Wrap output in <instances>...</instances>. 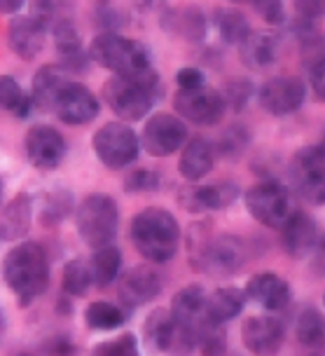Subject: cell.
<instances>
[{
    "label": "cell",
    "mask_w": 325,
    "mask_h": 356,
    "mask_svg": "<svg viewBox=\"0 0 325 356\" xmlns=\"http://www.w3.org/2000/svg\"><path fill=\"white\" fill-rule=\"evenodd\" d=\"M190 265L208 277H232L248 260V246L239 234L208 232L206 227H192L190 232Z\"/></svg>",
    "instance_id": "1"
},
{
    "label": "cell",
    "mask_w": 325,
    "mask_h": 356,
    "mask_svg": "<svg viewBox=\"0 0 325 356\" xmlns=\"http://www.w3.org/2000/svg\"><path fill=\"white\" fill-rule=\"evenodd\" d=\"M3 279L19 307H28L49 286V258L38 241H19L3 260Z\"/></svg>",
    "instance_id": "2"
},
{
    "label": "cell",
    "mask_w": 325,
    "mask_h": 356,
    "mask_svg": "<svg viewBox=\"0 0 325 356\" xmlns=\"http://www.w3.org/2000/svg\"><path fill=\"white\" fill-rule=\"evenodd\" d=\"M89 56L94 63L108 68L115 75L136 80L157 78V68L152 66L150 49L143 42L124 38L119 31H101L89 42Z\"/></svg>",
    "instance_id": "3"
},
{
    "label": "cell",
    "mask_w": 325,
    "mask_h": 356,
    "mask_svg": "<svg viewBox=\"0 0 325 356\" xmlns=\"http://www.w3.org/2000/svg\"><path fill=\"white\" fill-rule=\"evenodd\" d=\"M131 244L145 260L157 265L169 263L181 244V225L176 216L162 207H148L131 218Z\"/></svg>",
    "instance_id": "4"
},
{
    "label": "cell",
    "mask_w": 325,
    "mask_h": 356,
    "mask_svg": "<svg viewBox=\"0 0 325 356\" xmlns=\"http://www.w3.org/2000/svg\"><path fill=\"white\" fill-rule=\"evenodd\" d=\"M162 97V80H136L124 75H112L103 82L101 99L122 122H138L152 111L155 101Z\"/></svg>",
    "instance_id": "5"
},
{
    "label": "cell",
    "mask_w": 325,
    "mask_h": 356,
    "mask_svg": "<svg viewBox=\"0 0 325 356\" xmlns=\"http://www.w3.org/2000/svg\"><path fill=\"white\" fill-rule=\"evenodd\" d=\"M75 227L89 249H101L117 239L119 207L110 195L92 193L75 209Z\"/></svg>",
    "instance_id": "6"
},
{
    "label": "cell",
    "mask_w": 325,
    "mask_h": 356,
    "mask_svg": "<svg viewBox=\"0 0 325 356\" xmlns=\"http://www.w3.org/2000/svg\"><path fill=\"white\" fill-rule=\"evenodd\" d=\"M92 148L97 160L110 171H122L131 167L141 155V138L131 129L129 122H106L94 134Z\"/></svg>",
    "instance_id": "7"
},
{
    "label": "cell",
    "mask_w": 325,
    "mask_h": 356,
    "mask_svg": "<svg viewBox=\"0 0 325 356\" xmlns=\"http://www.w3.org/2000/svg\"><path fill=\"white\" fill-rule=\"evenodd\" d=\"M246 209L260 225L281 230V225L297 211L292 193L276 178L260 181L246 193Z\"/></svg>",
    "instance_id": "8"
},
{
    "label": "cell",
    "mask_w": 325,
    "mask_h": 356,
    "mask_svg": "<svg viewBox=\"0 0 325 356\" xmlns=\"http://www.w3.org/2000/svg\"><path fill=\"white\" fill-rule=\"evenodd\" d=\"M290 186L297 197L307 204H325V148L307 145L299 148L288 167Z\"/></svg>",
    "instance_id": "9"
},
{
    "label": "cell",
    "mask_w": 325,
    "mask_h": 356,
    "mask_svg": "<svg viewBox=\"0 0 325 356\" xmlns=\"http://www.w3.org/2000/svg\"><path fill=\"white\" fill-rule=\"evenodd\" d=\"M174 108H176V115H181L183 120H188V122H194L201 127L218 124L227 111L222 92L206 87V85L194 87V89H178V94L174 99Z\"/></svg>",
    "instance_id": "10"
},
{
    "label": "cell",
    "mask_w": 325,
    "mask_h": 356,
    "mask_svg": "<svg viewBox=\"0 0 325 356\" xmlns=\"http://www.w3.org/2000/svg\"><path fill=\"white\" fill-rule=\"evenodd\" d=\"M188 141V124L181 115L155 113L143 127L141 148L152 157H171Z\"/></svg>",
    "instance_id": "11"
},
{
    "label": "cell",
    "mask_w": 325,
    "mask_h": 356,
    "mask_svg": "<svg viewBox=\"0 0 325 356\" xmlns=\"http://www.w3.org/2000/svg\"><path fill=\"white\" fill-rule=\"evenodd\" d=\"M24 150H26L31 167H35L38 171H54L66 160L68 143L59 129L49 124H35L24 138Z\"/></svg>",
    "instance_id": "12"
},
{
    "label": "cell",
    "mask_w": 325,
    "mask_h": 356,
    "mask_svg": "<svg viewBox=\"0 0 325 356\" xmlns=\"http://www.w3.org/2000/svg\"><path fill=\"white\" fill-rule=\"evenodd\" d=\"M304 99H307V85L295 75H281V78L267 80L258 92V101L262 111L274 118H285L297 113Z\"/></svg>",
    "instance_id": "13"
},
{
    "label": "cell",
    "mask_w": 325,
    "mask_h": 356,
    "mask_svg": "<svg viewBox=\"0 0 325 356\" xmlns=\"http://www.w3.org/2000/svg\"><path fill=\"white\" fill-rule=\"evenodd\" d=\"M241 195L237 181H213L203 186H185L178 193V200L185 211L190 213H211L232 207Z\"/></svg>",
    "instance_id": "14"
},
{
    "label": "cell",
    "mask_w": 325,
    "mask_h": 356,
    "mask_svg": "<svg viewBox=\"0 0 325 356\" xmlns=\"http://www.w3.org/2000/svg\"><path fill=\"white\" fill-rule=\"evenodd\" d=\"M52 113L63 124H73V127L89 124L92 120L99 118L101 101L89 87L68 80L66 85L61 87L59 97L54 101Z\"/></svg>",
    "instance_id": "15"
},
{
    "label": "cell",
    "mask_w": 325,
    "mask_h": 356,
    "mask_svg": "<svg viewBox=\"0 0 325 356\" xmlns=\"http://www.w3.org/2000/svg\"><path fill=\"white\" fill-rule=\"evenodd\" d=\"M49 31L54 35V47L63 71L68 75L87 73L89 66H92V56H89V49H85V44H82V38L73 19L68 15H59L52 22Z\"/></svg>",
    "instance_id": "16"
},
{
    "label": "cell",
    "mask_w": 325,
    "mask_h": 356,
    "mask_svg": "<svg viewBox=\"0 0 325 356\" xmlns=\"http://www.w3.org/2000/svg\"><path fill=\"white\" fill-rule=\"evenodd\" d=\"M162 289H164L162 277H159L152 267L136 265L119 277L117 296H119V302H122L126 309H138V307H143V305L155 300V298L162 293Z\"/></svg>",
    "instance_id": "17"
},
{
    "label": "cell",
    "mask_w": 325,
    "mask_h": 356,
    "mask_svg": "<svg viewBox=\"0 0 325 356\" xmlns=\"http://www.w3.org/2000/svg\"><path fill=\"white\" fill-rule=\"evenodd\" d=\"M283 338V321L274 314H253L241 323V342L253 354H276Z\"/></svg>",
    "instance_id": "18"
},
{
    "label": "cell",
    "mask_w": 325,
    "mask_h": 356,
    "mask_svg": "<svg viewBox=\"0 0 325 356\" xmlns=\"http://www.w3.org/2000/svg\"><path fill=\"white\" fill-rule=\"evenodd\" d=\"M244 293L248 300L265 307L267 312H281L292 300L290 284L276 272H260V275L251 277L244 286Z\"/></svg>",
    "instance_id": "19"
},
{
    "label": "cell",
    "mask_w": 325,
    "mask_h": 356,
    "mask_svg": "<svg viewBox=\"0 0 325 356\" xmlns=\"http://www.w3.org/2000/svg\"><path fill=\"white\" fill-rule=\"evenodd\" d=\"M47 26L35 19L33 15L15 17L8 29V44L19 59L33 61L44 47V38H47Z\"/></svg>",
    "instance_id": "20"
},
{
    "label": "cell",
    "mask_w": 325,
    "mask_h": 356,
    "mask_svg": "<svg viewBox=\"0 0 325 356\" xmlns=\"http://www.w3.org/2000/svg\"><path fill=\"white\" fill-rule=\"evenodd\" d=\"M162 29L188 42H201L208 33V19L197 5H178L162 12Z\"/></svg>",
    "instance_id": "21"
},
{
    "label": "cell",
    "mask_w": 325,
    "mask_h": 356,
    "mask_svg": "<svg viewBox=\"0 0 325 356\" xmlns=\"http://www.w3.org/2000/svg\"><path fill=\"white\" fill-rule=\"evenodd\" d=\"M281 246H283V251L288 253L290 258H297V260H302V258H307L309 256V251H311V246L316 244V239H318V225H316V220L311 218L309 213H304V211H297L290 216L288 220L281 225Z\"/></svg>",
    "instance_id": "22"
},
{
    "label": "cell",
    "mask_w": 325,
    "mask_h": 356,
    "mask_svg": "<svg viewBox=\"0 0 325 356\" xmlns=\"http://www.w3.org/2000/svg\"><path fill=\"white\" fill-rule=\"evenodd\" d=\"M215 157H218V150H215V143H211L203 136H194L190 141H185L181 148V160H178V171L185 181L197 183L201 181L203 176L211 174Z\"/></svg>",
    "instance_id": "23"
},
{
    "label": "cell",
    "mask_w": 325,
    "mask_h": 356,
    "mask_svg": "<svg viewBox=\"0 0 325 356\" xmlns=\"http://www.w3.org/2000/svg\"><path fill=\"white\" fill-rule=\"evenodd\" d=\"M31 218L33 200L26 193H19L8 204H0V241H22L28 234Z\"/></svg>",
    "instance_id": "24"
},
{
    "label": "cell",
    "mask_w": 325,
    "mask_h": 356,
    "mask_svg": "<svg viewBox=\"0 0 325 356\" xmlns=\"http://www.w3.org/2000/svg\"><path fill=\"white\" fill-rule=\"evenodd\" d=\"M278 35L267 31H251L239 44L241 61L251 71H267L278 59Z\"/></svg>",
    "instance_id": "25"
},
{
    "label": "cell",
    "mask_w": 325,
    "mask_h": 356,
    "mask_svg": "<svg viewBox=\"0 0 325 356\" xmlns=\"http://www.w3.org/2000/svg\"><path fill=\"white\" fill-rule=\"evenodd\" d=\"M203 307H206V291H203V286L188 284L174 296L169 309H171V314H174L178 326L199 330L201 323L206 321Z\"/></svg>",
    "instance_id": "26"
},
{
    "label": "cell",
    "mask_w": 325,
    "mask_h": 356,
    "mask_svg": "<svg viewBox=\"0 0 325 356\" xmlns=\"http://www.w3.org/2000/svg\"><path fill=\"white\" fill-rule=\"evenodd\" d=\"M248 302V298L244 293V289L239 286H220L215 289L211 296H206V307H203V314H206V321L211 323H227L244 312Z\"/></svg>",
    "instance_id": "27"
},
{
    "label": "cell",
    "mask_w": 325,
    "mask_h": 356,
    "mask_svg": "<svg viewBox=\"0 0 325 356\" xmlns=\"http://www.w3.org/2000/svg\"><path fill=\"white\" fill-rule=\"evenodd\" d=\"M66 82H68V73L63 71L59 63H47V66H42L40 71L33 75V85H31L33 106L40 108V111L52 113L54 101Z\"/></svg>",
    "instance_id": "28"
},
{
    "label": "cell",
    "mask_w": 325,
    "mask_h": 356,
    "mask_svg": "<svg viewBox=\"0 0 325 356\" xmlns=\"http://www.w3.org/2000/svg\"><path fill=\"white\" fill-rule=\"evenodd\" d=\"M174 335H176V319L171 314V309L159 307L155 312H150L148 319L143 323V338L148 342V347L157 349V352H171Z\"/></svg>",
    "instance_id": "29"
},
{
    "label": "cell",
    "mask_w": 325,
    "mask_h": 356,
    "mask_svg": "<svg viewBox=\"0 0 325 356\" xmlns=\"http://www.w3.org/2000/svg\"><path fill=\"white\" fill-rule=\"evenodd\" d=\"M295 338L304 349H325V319L316 307H304L295 321Z\"/></svg>",
    "instance_id": "30"
},
{
    "label": "cell",
    "mask_w": 325,
    "mask_h": 356,
    "mask_svg": "<svg viewBox=\"0 0 325 356\" xmlns=\"http://www.w3.org/2000/svg\"><path fill=\"white\" fill-rule=\"evenodd\" d=\"M75 209V197L71 190L66 188H54L49 193L42 195V202H40V211H38V218H40L42 225H59L73 213Z\"/></svg>",
    "instance_id": "31"
},
{
    "label": "cell",
    "mask_w": 325,
    "mask_h": 356,
    "mask_svg": "<svg viewBox=\"0 0 325 356\" xmlns=\"http://www.w3.org/2000/svg\"><path fill=\"white\" fill-rule=\"evenodd\" d=\"M89 263H92L94 284L99 289H108L122 270V251L112 244L101 246V249H94V256L89 258Z\"/></svg>",
    "instance_id": "32"
},
{
    "label": "cell",
    "mask_w": 325,
    "mask_h": 356,
    "mask_svg": "<svg viewBox=\"0 0 325 356\" xmlns=\"http://www.w3.org/2000/svg\"><path fill=\"white\" fill-rule=\"evenodd\" d=\"M33 108L31 92H24L22 85L12 75H0V111H8L10 115L26 120Z\"/></svg>",
    "instance_id": "33"
},
{
    "label": "cell",
    "mask_w": 325,
    "mask_h": 356,
    "mask_svg": "<svg viewBox=\"0 0 325 356\" xmlns=\"http://www.w3.org/2000/svg\"><path fill=\"white\" fill-rule=\"evenodd\" d=\"M85 321L92 330H117L126 323V309L106 300H94L87 305Z\"/></svg>",
    "instance_id": "34"
},
{
    "label": "cell",
    "mask_w": 325,
    "mask_h": 356,
    "mask_svg": "<svg viewBox=\"0 0 325 356\" xmlns=\"http://www.w3.org/2000/svg\"><path fill=\"white\" fill-rule=\"evenodd\" d=\"M213 24L218 35L222 38V42L227 44H241L244 38L251 33V22L246 19L244 12L239 10H215Z\"/></svg>",
    "instance_id": "35"
},
{
    "label": "cell",
    "mask_w": 325,
    "mask_h": 356,
    "mask_svg": "<svg viewBox=\"0 0 325 356\" xmlns=\"http://www.w3.org/2000/svg\"><path fill=\"white\" fill-rule=\"evenodd\" d=\"M94 284L92 275V263L87 258H73L68 260L63 267V279H61V291L71 298H80L89 291V286Z\"/></svg>",
    "instance_id": "36"
},
{
    "label": "cell",
    "mask_w": 325,
    "mask_h": 356,
    "mask_svg": "<svg viewBox=\"0 0 325 356\" xmlns=\"http://www.w3.org/2000/svg\"><path fill=\"white\" fill-rule=\"evenodd\" d=\"M248 145H251V131H248V127L232 124L220 134L215 150H218L222 157H227V160H237V157L244 155Z\"/></svg>",
    "instance_id": "37"
},
{
    "label": "cell",
    "mask_w": 325,
    "mask_h": 356,
    "mask_svg": "<svg viewBox=\"0 0 325 356\" xmlns=\"http://www.w3.org/2000/svg\"><path fill=\"white\" fill-rule=\"evenodd\" d=\"M325 15V0H295V22L292 31L297 35L307 33L311 29H318V19Z\"/></svg>",
    "instance_id": "38"
},
{
    "label": "cell",
    "mask_w": 325,
    "mask_h": 356,
    "mask_svg": "<svg viewBox=\"0 0 325 356\" xmlns=\"http://www.w3.org/2000/svg\"><path fill=\"white\" fill-rule=\"evenodd\" d=\"M197 349L203 354H225V349H227L225 323L203 321L199 328V342H197Z\"/></svg>",
    "instance_id": "39"
},
{
    "label": "cell",
    "mask_w": 325,
    "mask_h": 356,
    "mask_svg": "<svg viewBox=\"0 0 325 356\" xmlns=\"http://www.w3.org/2000/svg\"><path fill=\"white\" fill-rule=\"evenodd\" d=\"M222 99H225L227 111H232V113L246 111V106L251 104V99H253V82L248 78L229 80L225 85V92H222Z\"/></svg>",
    "instance_id": "40"
},
{
    "label": "cell",
    "mask_w": 325,
    "mask_h": 356,
    "mask_svg": "<svg viewBox=\"0 0 325 356\" xmlns=\"http://www.w3.org/2000/svg\"><path fill=\"white\" fill-rule=\"evenodd\" d=\"M299 42H302V63L307 71L325 63V35L321 31H307V33L299 35Z\"/></svg>",
    "instance_id": "41"
},
{
    "label": "cell",
    "mask_w": 325,
    "mask_h": 356,
    "mask_svg": "<svg viewBox=\"0 0 325 356\" xmlns=\"http://www.w3.org/2000/svg\"><path fill=\"white\" fill-rule=\"evenodd\" d=\"M159 183H162V176H159L157 171L138 167V169H131L129 174L124 176V193H129V195L155 193V190H159Z\"/></svg>",
    "instance_id": "42"
},
{
    "label": "cell",
    "mask_w": 325,
    "mask_h": 356,
    "mask_svg": "<svg viewBox=\"0 0 325 356\" xmlns=\"http://www.w3.org/2000/svg\"><path fill=\"white\" fill-rule=\"evenodd\" d=\"M97 22L103 31H119L124 29L126 17L124 12L112 3V0H99L97 3Z\"/></svg>",
    "instance_id": "43"
},
{
    "label": "cell",
    "mask_w": 325,
    "mask_h": 356,
    "mask_svg": "<svg viewBox=\"0 0 325 356\" xmlns=\"http://www.w3.org/2000/svg\"><path fill=\"white\" fill-rule=\"evenodd\" d=\"M251 3L255 12H258V17L269 24V26H283L288 22L283 0H251Z\"/></svg>",
    "instance_id": "44"
},
{
    "label": "cell",
    "mask_w": 325,
    "mask_h": 356,
    "mask_svg": "<svg viewBox=\"0 0 325 356\" xmlns=\"http://www.w3.org/2000/svg\"><path fill=\"white\" fill-rule=\"evenodd\" d=\"M138 352V340L133 338L131 333H124L115 340H108V342H101V345L94 347V354H124V356H131Z\"/></svg>",
    "instance_id": "45"
},
{
    "label": "cell",
    "mask_w": 325,
    "mask_h": 356,
    "mask_svg": "<svg viewBox=\"0 0 325 356\" xmlns=\"http://www.w3.org/2000/svg\"><path fill=\"white\" fill-rule=\"evenodd\" d=\"M28 15H33L35 19H40V22L44 24V26H52V22L59 15H63L61 12V0H33L31 3V12Z\"/></svg>",
    "instance_id": "46"
},
{
    "label": "cell",
    "mask_w": 325,
    "mask_h": 356,
    "mask_svg": "<svg viewBox=\"0 0 325 356\" xmlns=\"http://www.w3.org/2000/svg\"><path fill=\"white\" fill-rule=\"evenodd\" d=\"M307 260H309V275L314 279H323L325 277V232L318 234L316 244L311 246Z\"/></svg>",
    "instance_id": "47"
},
{
    "label": "cell",
    "mask_w": 325,
    "mask_h": 356,
    "mask_svg": "<svg viewBox=\"0 0 325 356\" xmlns=\"http://www.w3.org/2000/svg\"><path fill=\"white\" fill-rule=\"evenodd\" d=\"M176 85L178 89H194L203 85V73L194 66H185L176 73Z\"/></svg>",
    "instance_id": "48"
},
{
    "label": "cell",
    "mask_w": 325,
    "mask_h": 356,
    "mask_svg": "<svg viewBox=\"0 0 325 356\" xmlns=\"http://www.w3.org/2000/svg\"><path fill=\"white\" fill-rule=\"evenodd\" d=\"M307 75H309V89L314 94V99L325 104V63L309 68Z\"/></svg>",
    "instance_id": "49"
},
{
    "label": "cell",
    "mask_w": 325,
    "mask_h": 356,
    "mask_svg": "<svg viewBox=\"0 0 325 356\" xmlns=\"http://www.w3.org/2000/svg\"><path fill=\"white\" fill-rule=\"evenodd\" d=\"M26 5V0H0V15H17Z\"/></svg>",
    "instance_id": "50"
},
{
    "label": "cell",
    "mask_w": 325,
    "mask_h": 356,
    "mask_svg": "<svg viewBox=\"0 0 325 356\" xmlns=\"http://www.w3.org/2000/svg\"><path fill=\"white\" fill-rule=\"evenodd\" d=\"M71 300L73 298L71 296H66V298H59V302H56V312H59V314H73V307H71Z\"/></svg>",
    "instance_id": "51"
},
{
    "label": "cell",
    "mask_w": 325,
    "mask_h": 356,
    "mask_svg": "<svg viewBox=\"0 0 325 356\" xmlns=\"http://www.w3.org/2000/svg\"><path fill=\"white\" fill-rule=\"evenodd\" d=\"M159 3H162V0H133V5L141 10H155Z\"/></svg>",
    "instance_id": "52"
},
{
    "label": "cell",
    "mask_w": 325,
    "mask_h": 356,
    "mask_svg": "<svg viewBox=\"0 0 325 356\" xmlns=\"http://www.w3.org/2000/svg\"><path fill=\"white\" fill-rule=\"evenodd\" d=\"M5 330V316H3V309H0V335H3Z\"/></svg>",
    "instance_id": "53"
},
{
    "label": "cell",
    "mask_w": 325,
    "mask_h": 356,
    "mask_svg": "<svg viewBox=\"0 0 325 356\" xmlns=\"http://www.w3.org/2000/svg\"><path fill=\"white\" fill-rule=\"evenodd\" d=\"M229 3H239L241 5V3H251V0H229Z\"/></svg>",
    "instance_id": "54"
},
{
    "label": "cell",
    "mask_w": 325,
    "mask_h": 356,
    "mask_svg": "<svg viewBox=\"0 0 325 356\" xmlns=\"http://www.w3.org/2000/svg\"><path fill=\"white\" fill-rule=\"evenodd\" d=\"M0 197H3V181H0Z\"/></svg>",
    "instance_id": "55"
},
{
    "label": "cell",
    "mask_w": 325,
    "mask_h": 356,
    "mask_svg": "<svg viewBox=\"0 0 325 356\" xmlns=\"http://www.w3.org/2000/svg\"><path fill=\"white\" fill-rule=\"evenodd\" d=\"M321 145H323V148H325V134H323V143H321Z\"/></svg>",
    "instance_id": "56"
},
{
    "label": "cell",
    "mask_w": 325,
    "mask_h": 356,
    "mask_svg": "<svg viewBox=\"0 0 325 356\" xmlns=\"http://www.w3.org/2000/svg\"><path fill=\"white\" fill-rule=\"evenodd\" d=\"M323 302H325V296H323Z\"/></svg>",
    "instance_id": "57"
}]
</instances>
